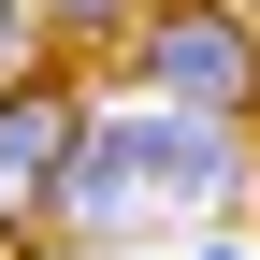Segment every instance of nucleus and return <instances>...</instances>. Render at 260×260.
Listing matches in <instances>:
<instances>
[{"label":"nucleus","instance_id":"f257e3e1","mask_svg":"<svg viewBox=\"0 0 260 260\" xmlns=\"http://www.w3.org/2000/svg\"><path fill=\"white\" fill-rule=\"evenodd\" d=\"M232 174H246V145H232L217 116H159V102H130V116H87L73 174H58V203H44V232L203 217V203H232Z\"/></svg>","mask_w":260,"mask_h":260},{"label":"nucleus","instance_id":"f03ea898","mask_svg":"<svg viewBox=\"0 0 260 260\" xmlns=\"http://www.w3.org/2000/svg\"><path fill=\"white\" fill-rule=\"evenodd\" d=\"M116 73L145 87L159 116H260V15L246 0H145L130 15V44H116Z\"/></svg>","mask_w":260,"mask_h":260},{"label":"nucleus","instance_id":"7ed1b4c3","mask_svg":"<svg viewBox=\"0 0 260 260\" xmlns=\"http://www.w3.org/2000/svg\"><path fill=\"white\" fill-rule=\"evenodd\" d=\"M73 145H87V87L58 73V58L0 87V232H44V203H58V174H73Z\"/></svg>","mask_w":260,"mask_h":260},{"label":"nucleus","instance_id":"20e7f679","mask_svg":"<svg viewBox=\"0 0 260 260\" xmlns=\"http://www.w3.org/2000/svg\"><path fill=\"white\" fill-rule=\"evenodd\" d=\"M44 73V0H0V87Z\"/></svg>","mask_w":260,"mask_h":260},{"label":"nucleus","instance_id":"39448f33","mask_svg":"<svg viewBox=\"0 0 260 260\" xmlns=\"http://www.w3.org/2000/svg\"><path fill=\"white\" fill-rule=\"evenodd\" d=\"M130 15L145 0H44V29H102V44H130Z\"/></svg>","mask_w":260,"mask_h":260}]
</instances>
